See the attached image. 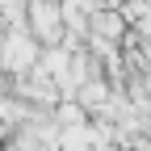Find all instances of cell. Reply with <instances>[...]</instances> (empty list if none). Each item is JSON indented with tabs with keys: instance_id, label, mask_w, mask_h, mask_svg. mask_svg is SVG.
Listing matches in <instances>:
<instances>
[{
	"instance_id": "6da1fadb",
	"label": "cell",
	"mask_w": 151,
	"mask_h": 151,
	"mask_svg": "<svg viewBox=\"0 0 151 151\" xmlns=\"http://www.w3.org/2000/svg\"><path fill=\"white\" fill-rule=\"evenodd\" d=\"M38 59H42V50H38L34 38H4L0 42V71H13V76H25L38 67Z\"/></svg>"
},
{
	"instance_id": "7a4b0ae2",
	"label": "cell",
	"mask_w": 151,
	"mask_h": 151,
	"mask_svg": "<svg viewBox=\"0 0 151 151\" xmlns=\"http://www.w3.org/2000/svg\"><path fill=\"white\" fill-rule=\"evenodd\" d=\"M29 25H34V38H38V42H46V46H55V42H59V34H63L59 9H55V4H42V0H34Z\"/></svg>"
},
{
	"instance_id": "3957f363",
	"label": "cell",
	"mask_w": 151,
	"mask_h": 151,
	"mask_svg": "<svg viewBox=\"0 0 151 151\" xmlns=\"http://www.w3.org/2000/svg\"><path fill=\"white\" fill-rule=\"evenodd\" d=\"M97 25H101V29H105L109 38H118V34H122V21H118V17H101Z\"/></svg>"
}]
</instances>
